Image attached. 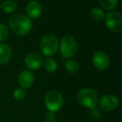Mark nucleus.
I'll use <instances>...</instances> for the list:
<instances>
[{"instance_id":"obj_6","label":"nucleus","mask_w":122,"mask_h":122,"mask_svg":"<svg viewBox=\"0 0 122 122\" xmlns=\"http://www.w3.org/2000/svg\"><path fill=\"white\" fill-rule=\"evenodd\" d=\"M105 25L114 33H120L122 30V15L119 12H110L105 15Z\"/></svg>"},{"instance_id":"obj_18","label":"nucleus","mask_w":122,"mask_h":122,"mask_svg":"<svg viewBox=\"0 0 122 122\" xmlns=\"http://www.w3.org/2000/svg\"><path fill=\"white\" fill-rule=\"evenodd\" d=\"M26 91L22 88L17 89L14 91V98L18 101H22L26 98Z\"/></svg>"},{"instance_id":"obj_17","label":"nucleus","mask_w":122,"mask_h":122,"mask_svg":"<svg viewBox=\"0 0 122 122\" xmlns=\"http://www.w3.org/2000/svg\"><path fill=\"white\" fill-rule=\"evenodd\" d=\"M119 0H100V5L105 10H112L118 4Z\"/></svg>"},{"instance_id":"obj_19","label":"nucleus","mask_w":122,"mask_h":122,"mask_svg":"<svg viewBox=\"0 0 122 122\" xmlns=\"http://www.w3.org/2000/svg\"><path fill=\"white\" fill-rule=\"evenodd\" d=\"M9 37V30L4 24H0V42L4 41Z\"/></svg>"},{"instance_id":"obj_12","label":"nucleus","mask_w":122,"mask_h":122,"mask_svg":"<svg viewBox=\"0 0 122 122\" xmlns=\"http://www.w3.org/2000/svg\"><path fill=\"white\" fill-rule=\"evenodd\" d=\"M12 49L7 44H0V65H6L11 60Z\"/></svg>"},{"instance_id":"obj_20","label":"nucleus","mask_w":122,"mask_h":122,"mask_svg":"<svg viewBox=\"0 0 122 122\" xmlns=\"http://www.w3.org/2000/svg\"><path fill=\"white\" fill-rule=\"evenodd\" d=\"M90 115L92 119H94V120H98V119H100V117H101V111H100V109L97 106L90 109Z\"/></svg>"},{"instance_id":"obj_15","label":"nucleus","mask_w":122,"mask_h":122,"mask_svg":"<svg viewBox=\"0 0 122 122\" xmlns=\"http://www.w3.org/2000/svg\"><path fill=\"white\" fill-rule=\"evenodd\" d=\"M90 16L94 21H101L105 18V13L100 8H93L90 13Z\"/></svg>"},{"instance_id":"obj_3","label":"nucleus","mask_w":122,"mask_h":122,"mask_svg":"<svg viewBox=\"0 0 122 122\" xmlns=\"http://www.w3.org/2000/svg\"><path fill=\"white\" fill-rule=\"evenodd\" d=\"M59 49V40L54 34H47L40 41V50L44 55L51 57L57 53Z\"/></svg>"},{"instance_id":"obj_14","label":"nucleus","mask_w":122,"mask_h":122,"mask_svg":"<svg viewBox=\"0 0 122 122\" xmlns=\"http://www.w3.org/2000/svg\"><path fill=\"white\" fill-rule=\"evenodd\" d=\"M1 9L6 14H10L17 9V3L13 0H6L1 4Z\"/></svg>"},{"instance_id":"obj_5","label":"nucleus","mask_w":122,"mask_h":122,"mask_svg":"<svg viewBox=\"0 0 122 122\" xmlns=\"http://www.w3.org/2000/svg\"><path fill=\"white\" fill-rule=\"evenodd\" d=\"M64 104V98L57 90H50L44 97V105L49 111L57 112L62 108Z\"/></svg>"},{"instance_id":"obj_21","label":"nucleus","mask_w":122,"mask_h":122,"mask_svg":"<svg viewBox=\"0 0 122 122\" xmlns=\"http://www.w3.org/2000/svg\"><path fill=\"white\" fill-rule=\"evenodd\" d=\"M44 120L45 122H55L56 121V114L55 112L49 111L45 115L44 117Z\"/></svg>"},{"instance_id":"obj_7","label":"nucleus","mask_w":122,"mask_h":122,"mask_svg":"<svg viewBox=\"0 0 122 122\" xmlns=\"http://www.w3.org/2000/svg\"><path fill=\"white\" fill-rule=\"evenodd\" d=\"M120 104V100L115 95H104L100 100L99 105L100 107L105 111H111L118 107Z\"/></svg>"},{"instance_id":"obj_4","label":"nucleus","mask_w":122,"mask_h":122,"mask_svg":"<svg viewBox=\"0 0 122 122\" xmlns=\"http://www.w3.org/2000/svg\"><path fill=\"white\" fill-rule=\"evenodd\" d=\"M59 46L61 56L65 59H70L76 54L78 51V44L71 36H65L62 39Z\"/></svg>"},{"instance_id":"obj_8","label":"nucleus","mask_w":122,"mask_h":122,"mask_svg":"<svg viewBox=\"0 0 122 122\" xmlns=\"http://www.w3.org/2000/svg\"><path fill=\"white\" fill-rule=\"evenodd\" d=\"M92 63L94 66L99 70H105L110 65V58L102 51H97L93 54L92 57Z\"/></svg>"},{"instance_id":"obj_16","label":"nucleus","mask_w":122,"mask_h":122,"mask_svg":"<svg viewBox=\"0 0 122 122\" xmlns=\"http://www.w3.org/2000/svg\"><path fill=\"white\" fill-rule=\"evenodd\" d=\"M58 68V64L55 61V59H52V58H49L45 60L44 62V70L48 72V73H53Z\"/></svg>"},{"instance_id":"obj_2","label":"nucleus","mask_w":122,"mask_h":122,"mask_svg":"<svg viewBox=\"0 0 122 122\" xmlns=\"http://www.w3.org/2000/svg\"><path fill=\"white\" fill-rule=\"evenodd\" d=\"M76 99L79 104L85 108L92 109L98 103V95L95 90L90 88H84L77 94Z\"/></svg>"},{"instance_id":"obj_9","label":"nucleus","mask_w":122,"mask_h":122,"mask_svg":"<svg viewBox=\"0 0 122 122\" xmlns=\"http://www.w3.org/2000/svg\"><path fill=\"white\" fill-rule=\"evenodd\" d=\"M43 63H44V58L39 53H30L26 56L24 59V64L26 67L33 70L39 69L42 66Z\"/></svg>"},{"instance_id":"obj_1","label":"nucleus","mask_w":122,"mask_h":122,"mask_svg":"<svg viewBox=\"0 0 122 122\" xmlns=\"http://www.w3.org/2000/svg\"><path fill=\"white\" fill-rule=\"evenodd\" d=\"M9 27L15 34L24 36L29 34L33 27V23L28 16L15 14L9 19Z\"/></svg>"},{"instance_id":"obj_11","label":"nucleus","mask_w":122,"mask_h":122,"mask_svg":"<svg viewBox=\"0 0 122 122\" xmlns=\"http://www.w3.org/2000/svg\"><path fill=\"white\" fill-rule=\"evenodd\" d=\"M42 6L37 1H30L26 6V14L29 19H38L42 14Z\"/></svg>"},{"instance_id":"obj_13","label":"nucleus","mask_w":122,"mask_h":122,"mask_svg":"<svg viewBox=\"0 0 122 122\" xmlns=\"http://www.w3.org/2000/svg\"><path fill=\"white\" fill-rule=\"evenodd\" d=\"M65 69L70 74H76L80 70V64L75 59H69L65 62Z\"/></svg>"},{"instance_id":"obj_10","label":"nucleus","mask_w":122,"mask_h":122,"mask_svg":"<svg viewBox=\"0 0 122 122\" xmlns=\"http://www.w3.org/2000/svg\"><path fill=\"white\" fill-rule=\"evenodd\" d=\"M34 82V75L29 70H24L18 77V84L22 89H29Z\"/></svg>"}]
</instances>
